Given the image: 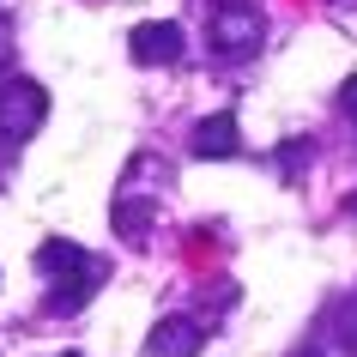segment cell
Wrapping results in <instances>:
<instances>
[{
  "label": "cell",
  "instance_id": "6da1fadb",
  "mask_svg": "<svg viewBox=\"0 0 357 357\" xmlns=\"http://www.w3.org/2000/svg\"><path fill=\"white\" fill-rule=\"evenodd\" d=\"M37 273L49 279L43 309H49V315H79V309L97 297V284H103L109 266L97 261V255H85L79 243H67V236H49V243L37 248Z\"/></svg>",
  "mask_w": 357,
  "mask_h": 357
},
{
  "label": "cell",
  "instance_id": "7a4b0ae2",
  "mask_svg": "<svg viewBox=\"0 0 357 357\" xmlns=\"http://www.w3.org/2000/svg\"><path fill=\"white\" fill-rule=\"evenodd\" d=\"M206 43L218 61H248L266 43V6L261 0H212L206 6Z\"/></svg>",
  "mask_w": 357,
  "mask_h": 357
},
{
  "label": "cell",
  "instance_id": "3957f363",
  "mask_svg": "<svg viewBox=\"0 0 357 357\" xmlns=\"http://www.w3.org/2000/svg\"><path fill=\"white\" fill-rule=\"evenodd\" d=\"M43 121H49V91H43L37 79H6L0 85V139L24 146Z\"/></svg>",
  "mask_w": 357,
  "mask_h": 357
},
{
  "label": "cell",
  "instance_id": "277c9868",
  "mask_svg": "<svg viewBox=\"0 0 357 357\" xmlns=\"http://www.w3.org/2000/svg\"><path fill=\"white\" fill-rule=\"evenodd\" d=\"M182 49H188V37H182L176 19H146V24L128 31V55L139 61V67H176Z\"/></svg>",
  "mask_w": 357,
  "mask_h": 357
},
{
  "label": "cell",
  "instance_id": "5b68a950",
  "mask_svg": "<svg viewBox=\"0 0 357 357\" xmlns=\"http://www.w3.org/2000/svg\"><path fill=\"white\" fill-rule=\"evenodd\" d=\"M206 351V327L194 315H164L146 333V357H200Z\"/></svg>",
  "mask_w": 357,
  "mask_h": 357
},
{
  "label": "cell",
  "instance_id": "8992f818",
  "mask_svg": "<svg viewBox=\"0 0 357 357\" xmlns=\"http://www.w3.org/2000/svg\"><path fill=\"white\" fill-rule=\"evenodd\" d=\"M115 236H121V243H146L151 236V218H158V200H151V194H128V188H115Z\"/></svg>",
  "mask_w": 357,
  "mask_h": 357
},
{
  "label": "cell",
  "instance_id": "52a82bcc",
  "mask_svg": "<svg viewBox=\"0 0 357 357\" xmlns=\"http://www.w3.org/2000/svg\"><path fill=\"white\" fill-rule=\"evenodd\" d=\"M194 158H236L243 151V133H236V115L230 109H218V115H206V121H194Z\"/></svg>",
  "mask_w": 357,
  "mask_h": 357
},
{
  "label": "cell",
  "instance_id": "ba28073f",
  "mask_svg": "<svg viewBox=\"0 0 357 357\" xmlns=\"http://www.w3.org/2000/svg\"><path fill=\"white\" fill-rule=\"evenodd\" d=\"M333 333H339V345L357 357V297H345V303L333 309Z\"/></svg>",
  "mask_w": 357,
  "mask_h": 357
},
{
  "label": "cell",
  "instance_id": "9c48e42d",
  "mask_svg": "<svg viewBox=\"0 0 357 357\" xmlns=\"http://www.w3.org/2000/svg\"><path fill=\"white\" fill-rule=\"evenodd\" d=\"M309 158H315V151H309V139H291V146L279 151V169H284V182H297V169L309 164Z\"/></svg>",
  "mask_w": 357,
  "mask_h": 357
},
{
  "label": "cell",
  "instance_id": "30bf717a",
  "mask_svg": "<svg viewBox=\"0 0 357 357\" xmlns=\"http://www.w3.org/2000/svg\"><path fill=\"white\" fill-rule=\"evenodd\" d=\"M0 67H13V19L0 13Z\"/></svg>",
  "mask_w": 357,
  "mask_h": 357
},
{
  "label": "cell",
  "instance_id": "8fae6325",
  "mask_svg": "<svg viewBox=\"0 0 357 357\" xmlns=\"http://www.w3.org/2000/svg\"><path fill=\"white\" fill-rule=\"evenodd\" d=\"M339 109L357 121V79H345V85H339Z\"/></svg>",
  "mask_w": 357,
  "mask_h": 357
},
{
  "label": "cell",
  "instance_id": "7c38bea8",
  "mask_svg": "<svg viewBox=\"0 0 357 357\" xmlns=\"http://www.w3.org/2000/svg\"><path fill=\"white\" fill-rule=\"evenodd\" d=\"M6 79H13V73H6V67H0V85H6Z\"/></svg>",
  "mask_w": 357,
  "mask_h": 357
},
{
  "label": "cell",
  "instance_id": "4fadbf2b",
  "mask_svg": "<svg viewBox=\"0 0 357 357\" xmlns=\"http://www.w3.org/2000/svg\"><path fill=\"white\" fill-rule=\"evenodd\" d=\"M345 206H351V212H357V194H351V200H345Z\"/></svg>",
  "mask_w": 357,
  "mask_h": 357
},
{
  "label": "cell",
  "instance_id": "5bb4252c",
  "mask_svg": "<svg viewBox=\"0 0 357 357\" xmlns=\"http://www.w3.org/2000/svg\"><path fill=\"white\" fill-rule=\"evenodd\" d=\"M297 357H321V351H297Z\"/></svg>",
  "mask_w": 357,
  "mask_h": 357
},
{
  "label": "cell",
  "instance_id": "9a60e30c",
  "mask_svg": "<svg viewBox=\"0 0 357 357\" xmlns=\"http://www.w3.org/2000/svg\"><path fill=\"white\" fill-rule=\"evenodd\" d=\"M61 357H79V351H61Z\"/></svg>",
  "mask_w": 357,
  "mask_h": 357
},
{
  "label": "cell",
  "instance_id": "2e32d148",
  "mask_svg": "<svg viewBox=\"0 0 357 357\" xmlns=\"http://www.w3.org/2000/svg\"><path fill=\"white\" fill-rule=\"evenodd\" d=\"M333 6H345V0H333Z\"/></svg>",
  "mask_w": 357,
  "mask_h": 357
}]
</instances>
